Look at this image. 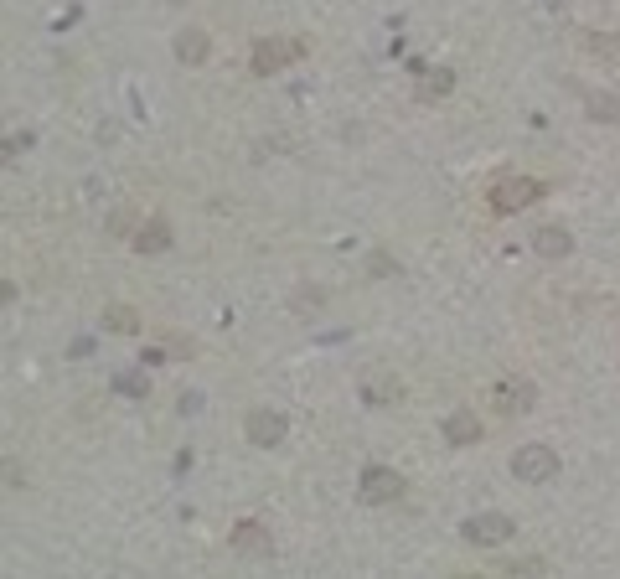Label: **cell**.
<instances>
[{"label":"cell","mask_w":620,"mask_h":579,"mask_svg":"<svg viewBox=\"0 0 620 579\" xmlns=\"http://www.w3.org/2000/svg\"><path fill=\"white\" fill-rule=\"evenodd\" d=\"M243 435H248V445L274 450L279 440L290 435V419L279 414V409H248V419H243Z\"/></svg>","instance_id":"6"},{"label":"cell","mask_w":620,"mask_h":579,"mask_svg":"<svg viewBox=\"0 0 620 579\" xmlns=\"http://www.w3.org/2000/svg\"><path fill=\"white\" fill-rule=\"evenodd\" d=\"M11 300H16V285H11V280H0V311H6Z\"/></svg>","instance_id":"21"},{"label":"cell","mask_w":620,"mask_h":579,"mask_svg":"<svg viewBox=\"0 0 620 579\" xmlns=\"http://www.w3.org/2000/svg\"><path fill=\"white\" fill-rule=\"evenodd\" d=\"M455 88V73L450 68H434V73H424V83H419V99H445Z\"/></svg>","instance_id":"14"},{"label":"cell","mask_w":620,"mask_h":579,"mask_svg":"<svg viewBox=\"0 0 620 579\" xmlns=\"http://www.w3.org/2000/svg\"><path fill=\"white\" fill-rule=\"evenodd\" d=\"M176 63H207V32L202 26H186V32H176Z\"/></svg>","instance_id":"13"},{"label":"cell","mask_w":620,"mask_h":579,"mask_svg":"<svg viewBox=\"0 0 620 579\" xmlns=\"http://www.w3.org/2000/svg\"><path fill=\"white\" fill-rule=\"evenodd\" d=\"M491 404L502 409V414H527V409L538 404V388L527 383V378H502V383L491 388Z\"/></svg>","instance_id":"7"},{"label":"cell","mask_w":620,"mask_h":579,"mask_svg":"<svg viewBox=\"0 0 620 579\" xmlns=\"http://www.w3.org/2000/svg\"><path fill=\"white\" fill-rule=\"evenodd\" d=\"M445 440H450V445H476V440H481L476 409H455V414L445 419Z\"/></svg>","instance_id":"12"},{"label":"cell","mask_w":620,"mask_h":579,"mask_svg":"<svg viewBox=\"0 0 620 579\" xmlns=\"http://www.w3.org/2000/svg\"><path fill=\"white\" fill-rule=\"evenodd\" d=\"M305 57V42L300 37H259L254 52H248V68H254V78H274L279 68H290Z\"/></svg>","instance_id":"1"},{"label":"cell","mask_w":620,"mask_h":579,"mask_svg":"<svg viewBox=\"0 0 620 579\" xmlns=\"http://www.w3.org/2000/svg\"><path fill=\"white\" fill-rule=\"evenodd\" d=\"M130 243H135V254H166V249H171V223H166V218H145V223L130 233Z\"/></svg>","instance_id":"10"},{"label":"cell","mask_w":620,"mask_h":579,"mask_svg":"<svg viewBox=\"0 0 620 579\" xmlns=\"http://www.w3.org/2000/svg\"><path fill=\"white\" fill-rule=\"evenodd\" d=\"M589 52H615V42H610V37H595V32H589Z\"/></svg>","instance_id":"19"},{"label":"cell","mask_w":620,"mask_h":579,"mask_svg":"<svg viewBox=\"0 0 620 579\" xmlns=\"http://www.w3.org/2000/svg\"><path fill=\"white\" fill-rule=\"evenodd\" d=\"M104 326L119 331V337H135V331H140V316H135L130 306H109V311H104Z\"/></svg>","instance_id":"15"},{"label":"cell","mask_w":620,"mask_h":579,"mask_svg":"<svg viewBox=\"0 0 620 579\" xmlns=\"http://www.w3.org/2000/svg\"><path fill=\"white\" fill-rule=\"evenodd\" d=\"M228 543L238 548V554H248V559H269V554H274V533H269L264 523H254V517H248V523H238V528L228 533Z\"/></svg>","instance_id":"9"},{"label":"cell","mask_w":620,"mask_h":579,"mask_svg":"<svg viewBox=\"0 0 620 579\" xmlns=\"http://www.w3.org/2000/svg\"><path fill=\"white\" fill-rule=\"evenodd\" d=\"M512 533H517V523L507 512H476V517H465V523H460V538L476 543V548H502Z\"/></svg>","instance_id":"3"},{"label":"cell","mask_w":620,"mask_h":579,"mask_svg":"<svg viewBox=\"0 0 620 579\" xmlns=\"http://www.w3.org/2000/svg\"><path fill=\"white\" fill-rule=\"evenodd\" d=\"M569 249H574V233L564 223H543L533 233V254H543V259H564Z\"/></svg>","instance_id":"11"},{"label":"cell","mask_w":620,"mask_h":579,"mask_svg":"<svg viewBox=\"0 0 620 579\" xmlns=\"http://www.w3.org/2000/svg\"><path fill=\"white\" fill-rule=\"evenodd\" d=\"M512 476L527 481V486L553 481V476H558V450H548V445H522V450L512 455Z\"/></svg>","instance_id":"4"},{"label":"cell","mask_w":620,"mask_h":579,"mask_svg":"<svg viewBox=\"0 0 620 579\" xmlns=\"http://www.w3.org/2000/svg\"><path fill=\"white\" fill-rule=\"evenodd\" d=\"M119 393H145V378H135V373L119 378Z\"/></svg>","instance_id":"18"},{"label":"cell","mask_w":620,"mask_h":579,"mask_svg":"<svg viewBox=\"0 0 620 579\" xmlns=\"http://www.w3.org/2000/svg\"><path fill=\"white\" fill-rule=\"evenodd\" d=\"M543 197V181H533V176H502L491 187V212H502V218H512V212H522V207H533Z\"/></svg>","instance_id":"2"},{"label":"cell","mask_w":620,"mask_h":579,"mask_svg":"<svg viewBox=\"0 0 620 579\" xmlns=\"http://www.w3.org/2000/svg\"><path fill=\"white\" fill-rule=\"evenodd\" d=\"M321 300H326L321 290H300V295H295V311H316V306H321Z\"/></svg>","instance_id":"17"},{"label":"cell","mask_w":620,"mask_h":579,"mask_svg":"<svg viewBox=\"0 0 620 579\" xmlns=\"http://www.w3.org/2000/svg\"><path fill=\"white\" fill-rule=\"evenodd\" d=\"M372 274H393V259L388 254H372Z\"/></svg>","instance_id":"20"},{"label":"cell","mask_w":620,"mask_h":579,"mask_svg":"<svg viewBox=\"0 0 620 579\" xmlns=\"http://www.w3.org/2000/svg\"><path fill=\"white\" fill-rule=\"evenodd\" d=\"M398 399H403V383H398L393 373H383V368L362 373V404H367V409H393Z\"/></svg>","instance_id":"8"},{"label":"cell","mask_w":620,"mask_h":579,"mask_svg":"<svg viewBox=\"0 0 620 579\" xmlns=\"http://www.w3.org/2000/svg\"><path fill=\"white\" fill-rule=\"evenodd\" d=\"M589 114L605 119V125H615V119H620V99H610V94H589Z\"/></svg>","instance_id":"16"},{"label":"cell","mask_w":620,"mask_h":579,"mask_svg":"<svg viewBox=\"0 0 620 579\" xmlns=\"http://www.w3.org/2000/svg\"><path fill=\"white\" fill-rule=\"evenodd\" d=\"M357 497H362L367 507H388V502L403 497V476H398L393 466H367L362 481H357Z\"/></svg>","instance_id":"5"},{"label":"cell","mask_w":620,"mask_h":579,"mask_svg":"<svg viewBox=\"0 0 620 579\" xmlns=\"http://www.w3.org/2000/svg\"><path fill=\"white\" fill-rule=\"evenodd\" d=\"M6 150H16V145H0V161H6Z\"/></svg>","instance_id":"22"}]
</instances>
